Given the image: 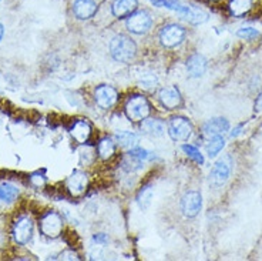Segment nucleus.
<instances>
[{
    "instance_id": "30",
    "label": "nucleus",
    "mask_w": 262,
    "mask_h": 261,
    "mask_svg": "<svg viewBox=\"0 0 262 261\" xmlns=\"http://www.w3.org/2000/svg\"><path fill=\"white\" fill-rule=\"evenodd\" d=\"M30 182H32L33 186H36V187H43L45 183H46V178L41 176V174H33L30 177Z\"/></svg>"
},
{
    "instance_id": "14",
    "label": "nucleus",
    "mask_w": 262,
    "mask_h": 261,
    "mask_svg": "<svg viewBox=\"0 0 262 261\" xmlns=\"http://www.w3.org/2000/svg\"><path fill=\"white\" fill-rule=\"evenodd\" d=\"M73 12L80 20H87L93 17L97 12V5L94 0H76L73 5Z\"/></svg>"
},
{
    "instance_id": "28",
    "label": "nucleus",
    "mask_w": 262,
    "mask_h": 261,
    "mask_svg": "<svg viewBox=\"0 0 262 261\" xmlns=\"http://www.w3.org/2000/svg\"><path fill=\"white\" fill-rule=\"evenodd\" d=\"M128 154L134 157V158L140 160V162H145L147 158H150V153L144 150V149H131Z\"/></svg>"
},
{
    "instance_id": "10",
    "label": "nucleus",
    "mask_w": 262,
    "mask_h": 261,
    "mask_svg": "<svg viewBox=\"0 0 262 261\" xmlns=\"http://www.w3.org/2000/svg\"><path fill=\"white\" fill-rule=\"evenodd\" d=\"M33 234V222L29 217H20L17 222L14 223L13 237L14 242L17 244H26Z\"/></svg>"
},
{
    "instance_id": "36",
    "label": "nucleus",
    "mask_w": 262,
    "mask_h": 261,
    "mask_svg": "<svg viewBox=\"0 0 262 261\" xmlns=\"http://www.w3.org/2000/svg\"><path fill=\"white\" fill-rule=\"evenodd\" d=\"M212 2H216V0H212Z\"/></svg>"
},
{
    "instance_id": "25",
    "label": "nucleus",
    "mask_w": 262,
    "mask_h": 261,
    "mask_svg": "<svg viewBox=\"0 0 262 261\" xmlns=\"http://www.w3.org/2000/svg\"><path fill=\"white\" fill-rule=\"evenodd\" d=\"M207 19H208V13L204 12L203 9H200V7H192L191 14L187 17V20L192 25H201L204 22H207Z\"/></svg>"
},
{
    "instance_id": "33",
    "label": "nucleus",
    "mask_w": 262,
    "mask_h": 261,
    "mask_svg": "<svg viewBox=\"0 0 262 261\" xmlns=\"http://www.w3.org/2000/svg\"><path fill=\"white\" fill-rule=\"evenodd\" d=\"M255 111H262V93L255 100Z\"/></svg>"
},
{
    "instance_id": "3",
    "label": "nucleus",
    "mask_w": 262,
    "mask_h": 261,
    "mask_svg": "<svg viewBox=\"0 0 262 261\" xmlns=\"http://www.w3.org/2000/svg\"><path fill=\"white\" fill-rule=\"evenodd\" d=\"M232 166H234V162H232V157L229 156V154L221 157V158H218L216 163L214 164L212 170H211L210 183L212 184L214 187H221L223 184H225V182H227L229 178V176H231Z\"/></svg>"
},
{
    "instance_id": "1",
    "label": "nucleus",
    "mask_w": 262,
    "mask_h": 261,
    "mask_svg": "<svg viewBox=\"0 0 262 261\" xmlns=\"http://www.w3.org/2000/svg\"><path fill=\"white\" fill-rule=\"evenodd\" d=\"M110 53L114 60H117L120 63H128L136 57L137 47L130 37H127L124 34H117L110 42Z\"/></svg>"
},
{
    "instance_id": "6",
    "label": "nucleus",
    "mask_w": 262,
    "mask_h": 261,
    "mask_svg": "<svg viewBox=\"0 0 262 261\" xmlns=\"http://www.w3.org/2000/svg\"><path fill=\"white\" fill-rule=\"evenodd\" d=\"M185 37V29L180 25H168L160 32V40L165 47H176L183 43Z\"/></svg>"
},
{
    "instance_id": "7",
    "label": "nucleus",
    "mask_w": 262,
    "mask_h": 261,
    "mask_svg": "<svg viewBox=\"0 0 262 261\" xmlns=\"http://www.w3.org/2000/svg\"><path fill=\"white\" fill-rule=\"evenodd\" d=\"M203 207V197L198 191H188L185 196L183 197L181 202V209L185 217L188 218H194L198 215Z\"/></svg>"
},
{
    "instance_id": "12",
    "label": "nucleus",
    "mask_w": 262,
    "mask_h": 261,
    "mask_svg": "<svg viewBox=\"0 0 262 261\" xmlns=\"http://www.w3.org/2000/svg\"><path fill=\"white\" fill-rule=\"evenodd\" d=\"M229 130V122L227 118L215 117L208 120L203 126V134L205 137H215V136H223L224 133Z\"/></svg>"
},
{
    "instance_id": "2",
    "label": "nucleus",
    "mask_w": 262,
    "mask_h": 261,
    "mask_svg": "<svg viewBox=\"0 0 262 261\" xmlns=\"http://www.w3.org/2000/svg\"><path fill=\"white\" fill-rule=\"evenodd\" d=\"M124 111L131 122H143L150 116L151 106L144 96H133L127 100Z\"/></svg>"
},
{
    "instance_id": "22",
    "label": "nucleus",
    "mask_w": 262,
    "mask_h": 261,
    "mask_svg": "<svg viewBox=\"0 0 262 261\" xmlns=\"http://www.w3.org/2000/svg\"><path fill=\"white\" fill-rule=\"evenodd\" d=\"M224 146H225V140H224L223 136L211 137L208 144H207V154L210 157H215L220 151L223 150Z\"/></svg>"
},
{
    "instance_id": "23",
    "label": "nucleus",
    "mask_w": 262,
    "mask_h": 261,
    "mask_svg": "<svg viewBox=\"0 0 262 261\" xmlns=\"http://www.w3.org/2000/svg\"><path fill=\"white\" fill-rule=\"evenodd\" d=\"M151 200H152V187H151V186H145V187H143V189L140 190V193H138V206L143 210L148 209L151 204Z\"/></svg>"
},
{
    "instance_id": "16",
    "label": "nucleus",
    "mask_w": 262,
    "mask_h": 261,
    "mask_svg": "<svg viewBox=\"0 0 262 261\" xmlns=\"http://www.w3.org/2000/svg\"><path fill=\"white\" fill-rule=\"evenodd\" d=\"M187 72L190 77H201L204 73L207 72V59L203 54H192L190 59L187 60Z\"/></svg>"
},
{
    "instance_id": "26",
    "label": "nucleus",
    "mask_w": 262,
    "mask_h": 261,
    "mask_svg": "<svg viewBox=\"0 0 262 261\" xmlns=\"http://www.w3.org/2000/svg\"><path fill=\"white\" fill-rule=\"evenodd\" d=\"M183 151L187 154V156L190 157V158H192L194 162H196L198 164H204L203 154H201V151L198 150L196 147L191 146V144H184Z\"/></svg>"
},
{
    "instance_id": "17",
    "label": "nucleus",
    "mask_w": 262,
    "mask_h": 261,
    "mask_svg": "<svg viewBox=\"0 0 262 261\" xmlns=\"http://www.w3.org/2000/svg\"><path fill=\"white\" fill-rule=\"evenodd\" d=\"M138 6V2L137 0H116L114 3H113L112 10L113 14L118 17V19H121V17H125V16H128L131 14Z\"/></svg>"
},
{
    "instance_id": "15",
    "label": "nucleus",
    "mask_w": 262,
    "mask_h": 261,
    "mask_svg": "<svg viewBox=\"0 0 262 261\" xmlns=\"http://www.w3.org/2000/svg\"><path fill=\"white\" fill-rule=\"evenodd\" d=\"M70 134H72V137L77 143H87L90 136H92V126H90L89 122H85V120H77L76 123L73 124L72 129H70Z\"/></svg>"
},
{
    "instance_id": "5",
    "label": "nucleus",
    "mask_w": 262,
    "mask_h": 261,
    "mask_svg": "<svg viewBox=\"0 0 262 261\" xmlns=\"http://www.w3.org/2000/svg\"><path fill=\"white\" fill-rule=\"evenodd\" d=\"M168 133L176 142H187L192 134V126L185 117H172L168 123Z\"/></svg>"
},
{
    "instance_id": "20",
    "label": "nucleus",
    "mask_w": 262,
    "mask_h": 261,
    "mask_svg": "<svg viewBox=\"0 0 262 261\" xmlns=\"http://www.w3.org/2000/svg\"><path fill=\"white\" fill-rule=\"evenodd\" d=\"M116 140L117 143L121 146V147H125V149H134L138 143V136L134 134L133 131H118L116 134Z\"/></svg>"
},
{
    "instance_id": "11",
    "label": "nucleus",
    "mask_w": 262,
    "mask_h": 261,
    "mask_svg": "<svg viewBox=\"0 0 262 261\" xmlns=\"http://www.w3.org/2000/svg\"><path fill=\"white\" fill-rule=\"evenodd\" d=\"M94 98L101 109H110L117 103L118 94L116 89H113L112 86H100L94 92Z\"/></svg>"
},
{
    "instance_id": "24",
    "label": "nucleus",
    "mask_w": 262,
    "mask_h": 261,
    "mask_svg": "<svg viewBox=\"0 0 262 261\" xmlns=\"http://www.w3.org/2000/svg\"><path fill=\"white\" fill-rule=\"evenodd\" d=\"M17 196H19V190L12 184L0 186V200L2 202H13Z\"/></svg>"
},
{
    "instance_id": "21",
    "label": "nucleus",
    "mask_w": 262,
    "mask_h": 261,
    "mask_svg": "<svg viewBox=\"0 0 262 261\" xmlns=\"http://www.w3.org/2000/svg\"><path fill=\"white\" fill-rule=\"evenodd\" d=\"M97 151H98V156L101 157L103 160H108V158L114 154V151H116V146H114V143H113L112 138H108V137L101 138V140H100V143H98Z\"/></svg>"
},
{
    "instance_id": "4",
    "label": "nucleus",
    "mask_w": 262,
    "mask_h": 261,
    "mask_svg": "<svg viewBox=\"0 0 262 261\" xmlns=\"http://www.w3.org/2000/svg\"><path fill=\"white\" fill-rule=\"evenodd\" d=\"M40 230L46 237L56 238L63 231V218L56 211H49L40 220Z\"/></svg>"
},
{
    "instance_id": "32",
    "label": "nucleus",
    "mask_w": 262,
    "mask_h": 261,
    "mask_svg": "<svg viewBox=\"0 0 262 261\" xmlns=\"http://www.w3.org/2000/svg\"><path fill=\"white\" fill-rule=\"evenodd\" d=\"M243 129H244L243 124H239V126H236L235 129H234V131L231 133V137L234 138V137H236V136H239V134L243 133Z\"/></svg>"
},
{
    "instance_id": "8",
    "label": "nucleus",
    "mask_w": 262,
    "mask_h": 261,
    "mask_svg": "<svg viewBox=\"0 0 262 261\" xmlns=\"http://www.w3.org/2000/svg\"><path fill=\"white\" fill-rule=\"evenodd\" d=\"M151 25H152V19L151 16L144 10L137 12V13L131 14L128 20H127V27L128 30L136 34H143L150 30Z\"/></svg>"
},
{
    "instance_id": "31",
    "label": "nucleus",
    "mask_w": 262,
    "mask_h": 261,
    "mask_svg": "<svg viewBox=\"0 0 262 261\" xmlns=\"http://www.w3.org/2000/svg\"><path fill=\"white\" fill-rule=\"evenodd\" d=\"M60 258H63V260H79V257L74 251H64V253H61Z\"/></svg>"
},
{
    "instance_id": "29",
    "label": "nucleus",
    "mask_w": 262,
    "mask_h": 261,
    "mask_svg": "<svg viewBox=\"0 0 262 261\" xmlns=\"http://www.w3.org/2000/svg\"><path fill=\"white\" fill-rule=\"evenodd\" d=\"M141 85L147 87V89H150L152 86L157 85V77H156V74H152V73H147L144 74L143 77H141Z\"/></svg>"
},
{
    "instance_id": "13",
    "label": "nucleus",
    "mask_w": 262,
    "mask_h": 261,
    "mask_svg": "<svg viewBox=\"0 0 262 261\" xmlns=\"http://www.w3.org/2000/svg\"><path fill=\"white\" fill-rule=\"evenodd\" d=\"M158 98L161 102V105L167 109V110H174L177 109L181 105V94L178 92L177 89L174 87H165V89H161L160 90V94H158Z\"/></svg>"
},
{
    "instance_id": "18",
    "label": "nucleus",
    "mask_w": 262,
    "mask_h": 261,
    "mask_svg": "<svg viewBox=\"0 0 262 261\" xmlns=\"http://www.w3.org/2000/svg\"><path fill=\"white\" fill-rule=\"evenodd\" d=\"M141 130L151 137H161L165 133V124L158 118H144L141 122Z\"/></svg>"
},
{
    "instance_id": "27",
    "label": "nucleus",
    "mask_w": 262,
    "mask_h": 261,
    "mask_svg": "<svg viewBox=\"0 0 262 261\" xmlns=\"http://www.w3.org/2000/svg\"><path fill=\"white\" fill-rule=\"evenodd\" d=\"M236 34H238V37H241V39L252 40L259 36V32L256 30L255 27H243V29H239V30L236 32Z\"/></svg>"
},
{
    "instance_id": "19",
    "label": "nucleus",
    "mask_w": 262,
    "mask_h": 261,
    "mask_svg": "<svg viewBox=\"0 0 262 261\" xmlns=\"http://www.w3.org/2000/svg\"><path fill=\"white\" fill-rule=\"evenodd\" d=\"M254 0H229V13L234 17H243L252 9Z\"/></svg>"
},
{
    "instance_id": "9",
    "label": "nucleus",
    "mask_w": 262,
    "mask_h": 261,
    "mask_svg": "<svg viewBox=\"0 0 262 261\" xmlns=\"http://www.w3.org/2000/svg\"><path fill=\"white\" fill-rule=\"evenodd\" d=\"M87 186H89V178H87V174L83 171H74L66 182L67 191L73 197L83 196L87 190Z\"/></svg>"
},
{
    "instance_id": "34",
    "label": "nucleus",
    "mask_w": 262,
    "mask_h": 261,
    "mask_svg": "<svg viewBox=\"0 0 262 261\" xmlns=\"http://www.w3.org/2000/svg\"><path fill=\"white\" fill-rule=\"evenodd\" d=\"M94 242H97V243H105V235H104V234L94 235Z\"/></svg>"
},
{
    "instance_id": "35",
    "label": "nucleus",
    "mask_w": 262,
    "mask_h": 261,
    "mask_svg": "<svg viewBox=\"0 0 262 261\" xmlns=\"http://www.w3.org/2000/svg\"><path fill=\"white\" fill-rule=\"evenodd\" d=\"M3 34H5V27H3V25L0 23V40L3 39Z\"/></svg>"
}]
</instances>
